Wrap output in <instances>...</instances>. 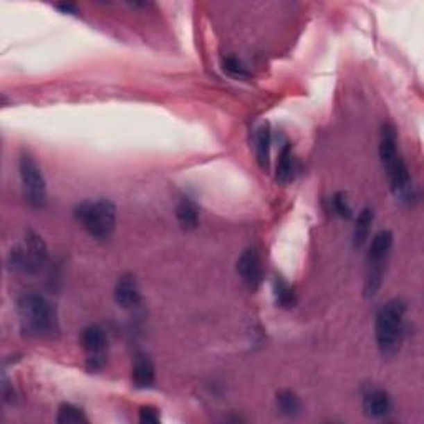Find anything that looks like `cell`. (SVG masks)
Wrapping results in <instances>:
<instances>
[{"instance_id":"obj_1","label":"cell","mask_w":424,"mask_h":424,"mask_svg":"<svg viewBox=\"0 0 424 424\" xmlns=\"http://www.w3.org/2000/svg\"><path fill=\"white\" fill-rule=\"evenodd\" d=\"M17 312L25 335L51 337L57 332V314L45 297L38 294H25L17 302Z\"/></svg>"},{"instance_id":"obj_2","label":"cell","mask_w":424,"mask_h":424,"mask_svg":"<svg viewBox=\"0 0 424 424\" xmlns=\"http://www.w3.org/2000/svg\"><path fill=\"white\" fill-rule=\"evenodd\" d=\"M76 221L98 241H106L117 227V207L108 199L85 201L75 207Z\"/></svg>"},{"instance_id":"obj_3","label":"cell","mask_w":424,"mask_h":424,"mask_svg":"<svg viewBox=\"0 0 424 424\" xmlns=\"http://www.w3.org/2000/svg\"><path fill=\"white\" fill-rule=\"evenodd\" d=\"M406 305L401 300H389L376 315V344L383 355H395L401 345L402 319Z\"/></svg>"},{"instance_id":"obj_4","label":"cell","mask_w":424,"mask_h":424,"mask_svg":"<svg viewBox=\"0 0 424 424\" xmlns=\"http://www.w3.org/2000/svg\"><path fill=\"white\" fill-rule=\"evenodd\" d=\"M46 257H49V254H46V246L42 241V237H38L33 232H28L27 239H25V247L12 251L10 265L15 271L33 273L44 267Z\"/></svg>"},{"instance_id":"obj_5","label":"cell","mask_w":424,"mask_h":424,"mask_svg":"<svg viewBox=\"0 0 424 424\" xmlns=\"http://www.w3.org/2000/svg\"><path fill=\"white\" fill-rule=\"evenodd\" d=\"M19 169L27 201L35 207H42L46 199V184L35 160L30 154H22L19 161Z\"/></svg>"},{"instance_id":"obj_6","label":"cell","mask_w":424,"mask_h":424,"mask_svg":"<svg viewBox=\"0 0 424 424\" xmlns=\"http://www.w3.org/2000/svg\"><path fill=\"white\" fill-rule=\"evenodd\" d=\"M384 169H387L389 183H391V189L395 192L396 198L409 203L411 198H413V186H411L408 166L405 164L401 156H398L395 161L384 166Z\"/></svg>"},{"instance_id":"obj_7","label":"cell","mask_w":424,"mask_h":424,"mask_svg":"<svg viewBox=\"0 0 424 424\" xmlns=\"http://www.w3.org/2000/svg\"><path fill=\"white\" fill-rule=\"evenodd\" d=\"M237 272L241 275L242 282L249 289L255 290L259 289V285L262 284V262H260V257L254 249L246 251L241 255V259L237 260Z\"/></svg>"},{"instance_id":"obj_8","label":"cell","mask_w":424,"mask_h":424,"mask_svg":"<svg viewBox=\"0 0 424 424\" xmlns=\"http://www.w3.org/2000/svg\"><path fill=\"white\" fill-rule=\"evenodd\" d=\"M115 300H117L118 305L123 308H133L138 305L141 294L135 277L123 275L119 278L117 282V287H115Z\"/></svg>"},{"instance_id":"obj_9","label":"cell","mask_w":424,"mask_h":424,"mask_svg":"<svg viewBox=\"0 0 424 424\" xmlns=\"http://www.w3.org/2000/svg\"><path fill=\"white\" fill-rule=\"evenodd\" d=\"M393 246V234L389 230H380L378 234L371 239L370 249H368V262L370 267H383L384 260L391 251Z\"/></svg>"},{"instance_id":"obj_10","label":"cell","mask_w":424,"mask_h":424,"mask_svg":"<svg viewBox=\"0 0 424 424\" xmlns=\"http://www.w3.org/2000/svg\"><path fill=\"white\" fill-rule=\"evenodd\" d=\"M363 409L368 416L383 418L391 411V400L383 389H370L363 396Z\"/></svg>"},{"instance_id":"obj_11","label":"cell","mask_w":424,"mask_h":424,"mask_svg":"<svg viewBox=\"0 0 424 424\" xmlns=\"http://www.w3.org/2000/svg\"><path fill=\"white\" fill-rule=\"evenodd\" d=\"M81 345L88 351L90 357L105 355L106 345H108V338H106L105 330L96 327V325L85 328L83 333H81Z\"/></svg>"},{"instance_id":"obj_12","label":"cell","mask_w":424,"mask_h":424,"mask_svg":"<svg viewBox=\"0 0 424 424\" xmlns=\"http://www.w3.org/2000/svg\"><path fill=\"white\" fill-rule=\"evenodd\" d=\"M133 383L136 388H149L154 383V366L146 355H138L135 359V365H133V373H131Z\"/></svg>"},{"instance_id":"obj_13","label":"cell","mask_w":424,"mask_h":424,"mask_svg":"<svg viewBox=\"0 0 424 424\" xmlns=\"http://www.w3.org/2000/svg\"><path fill=\"white\" fill-rule=\"evenodd\" d=\"M400 156L396 149V131L391 125H384L381 130V143H380V158L383 166L389 164Z\"/></svg>"},{"instance_id":"obj_14","label":"cell","mask_w":424,"mask_h":424,"mask_svg":"<svg viewBox=\"0 0 424 424\" xmlns=\"http://www.w3.org/2000/svg\"><path fill=\"white\" fill-rule=\"evenodd\" d=\"M373 221H375V214L371 209L365 207L362 212L358 214L357 222H355V230H353V246L355 247L365 246L368 237H370Z\"/></svg>"},{"instance_id":"obj_15","label":"cell","mask_w":424,"mask_h":424,"mask_svg":"<svg viewBox=\"0 0 424 424\" xmlns=\"http://www.w3.org/2000/svg\"><path fill=\"white\" fill-rule=\"evenodd\" d=\"M271 144H272V136H271V126L267 123H264L255 133V154L257 161L262 168L269 166V158H271Z\"/></svg>"},{"instance_id":"obj_16","label":"cell","mask_w":424,"mask_h":424,"mask_svg":"<svg viewBox=\"0 0 424 424\" xmlns=\"http://www.w3.org/2000/svg\"><path fill=\"white\" fill-rule=\"evenodd\" d=\"M176 216H178V222L184 229H196L199 224V209L189 198L181 199L178 209H176Z\"/></svg>"},{"instance_id":"obj_17","label":"cell","mask_w":424,"mask_h":424,"mask_svg":"<svg viewBox=\"0 0 424 424\" xmlns=\"http://www.w3.org/2000/svg\"><path fill=\"white\" fill-rule=\"evenodd\" d=\"M295 174V162L292 151H290L289 144H285L284 149L280 151V156H278L277 162V181L282 184L290 183L294 179Z\"/></svg>"},{"instance_id":"obj_18","label":"cell","mask_w":424,"mask_h":424,"mask_svg":"<svg viewBox=\"0 0 424 424\" xmlns=\"http://www.w3.org/2000/svg\"><path fill=\"white\" fill-rule=\"evenodd\" d=\"M277 406L285 416L295 418L298 416L302 411V402H300L298 396L292 391H280L277 395Z\"/></svg>"},{"instance_id":"obj_19","label":"cell","mask_w":424,"mask_h":424,"mask_svg":"<svg viewBox=\"0 0 424 424\" xmlns=\"http://www.w3.org/2000/svg\"><path fill=\"white\" fill-rule=\"evenodd\" d=\"M273 297H275V303L280 307H294L295 305V294L284 278L275 277L273 278Z\"/></svg>"},{"instance_id":"obj_20","label":"cell","mask_w":424,"mask_h":424,"mask_svg":"<svg viewBox=\"0 0 424 424\" xmlns=\"http://www.w3.org/2000/svg\"><path fill=\"white\" fill-rule=\"evenodd\" d=\"M57 421L62 424H80V423H88V418L85 416V413L76 406L65 402V405L60 406Z\"/></svg>"},{"instance_id":"obj_21","label":"cell","mask_w":424,"mask_h":424,"mask_svg":"<svg viewBox=\"0 0 424 424\" xmlns=\"http://www.w3.org/2000/svg\"><path fill=\"white\" fill-rule=\"evenodd\" d=\"M332 207L335 214H338L340 217H344V219H350L351 217V205L348 203V199H346V196L344 192H337L335 196L332 198Z\"/></svg>"},{"instance_id":"obj_22","label":"cell","mask_w":424,"mask_h":424,"mask_svg":"<svg viewBox=\"0 0 424 424\" xmlns=\"http://www.w3.org/2000/svg\"><path fill=\"white\" fill-rule=\"evenodd\" d=\"M222 65H224V70L227 71V74L235 76V78H246L247 76L246 68H244V65L239 62L237 58L227 57L224 58V63H222Z\"/></svg>"},{"instance_id":"obj_23","label":"cell","mask_w":424,"mask_h":424,"mask_svg":"<svg viewBox=\"0 0 424 424\" xmlns=\"http://www.w3.org/2000/svg\"><path fill=\"white\" fill-rule=\"evenodd\" d=\"M160 413H158L156 408L153 406H143L139 409V421L146 423V424H156L160 423Z\"/></svg>"},{"instance_id":"obj_24","label":"cell","mask_w":424,"mask_h":424,"mask_svg":"<svg viewBox=\"0 0 424 424\" xmlns=\"http://www.w3.org/2000/svg\"><path fill=\"white\" fill-rule=\"evenodd\" d=\"M58 8V10L62 12H67V14H71V15H78V8H76L75 6H71V3H58V6H55Z\"/></svg>"}]
</instances>
